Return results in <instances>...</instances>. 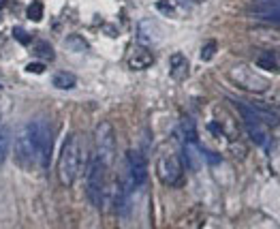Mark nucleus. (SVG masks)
I'll use <instances>...</instances> for the list:
<instances>
[{"mask_svg": "<svg viewBox=\"0 0 280 229\" xmlns=\"http://www.w3.org/2000/svg\"><path fill=\"white\" fill-rule=\"evenodd\" d=\"M157 9H159L163 15H167V17L175 15V7H173L171 0H159V3H157Z\"/></svg>", "mask_w": 280, "mask_h": 229, "instance_id": "4be33fe9", "label": "nucleus"}, {"mask_svg": "<svg viewBox=\"0 0 280 229\" xmlns=\"http://www.w3.org/2000/svg\"><path fill=\"white\" fill-rule=\"evenodd\" d=\"M28 129L33 133L35 150H37V163L43 169L49 167L51 161V148H54V135H51V124L45 118H37L28 122Z\"/></svg>", "mask_w": 280, "mask_h": 229, "instance_id": "20e7f679", "label": "nucleus"}, {"mask_svg": "<svg viewBox=\"0 0 280 229\" xmlns=\"http://www.w3.org/2000/svg\"><path fill=\"white\" fill-rule=\"evenodd\" d=\"M35 54L39 56V58H43V60H54L56 58V51H54V47H51V43L49 41H35Z\"/></svg>", "mask_w": 280, "mask_h": 229, "instance_id": "f3484780", "label": "nucleus"}, {"mask_svg": "<svg viewBox=\"0 0 280 229\" xmlns=\"http://www.w3.org/2000/svg\"><path fill=\"white\" fill-rule=\"evenodd\" d=\"M237 109H240L242 113V120L246 124V129H248V135H251V139L259 146H267L269 137H267V131H265V124L259 120L257 116V111L251 107V105H244V103H235Z\"/></svg>", "mask_w": 280, "mask_h": 229, "instance_id": "1a4fd4ad", "label": "nucleus"}, {"mask_svg": "<svg viewBox=\"0 0 280 229\" xmlns=\"http://www.w3.org/2000/svg\"><path fill=\"white\" fill-rule=\"evenodd\" d=\"M227 77H229L231 84H235L237 88H242L246 92H253V95H261V92L269 90L267 77L246 65H233L227 71Z\"/></svg>", "mask_w": 280, "mask_h": 229, "instance_id": "423d86ee", "label": "nucleus"}, {"mask_svg": "<svg viewBox=\"0 0 280 229\" xmlns=\"http://www.w3.org/2000/svg\"><path fill=\"white\" fill-rule=\"evenodd\" d=\"M15 163L22 169H30L37 163V150H35V139L30 133L28 124L19 131L17 139H15Z\"/></svg>", "mask_w": 280, "mask_h": 229, "instance_id": "6e6552de", "label": "nucleus"}, {"mask_svg": "<svg viewBox=\"0 0 280 229\" xmlns=\"http://www.w3.org/2000/svg\"><path fill=\"white\" fill-rule=\"evenodd\" d=\"M157 176L163 184L178 186L184 180V159L178 146H163L157 157Z\"/></svg>", "mask_w": 280, "mask_h": 229, "instance_id": "f03ea898", "label": "nucleus"}, {"mask_svg": "<svg viewBox=\"0 0 280 229\" xmlns=\"http://www.w3.org/2000/svg\"><path fill=\"white\" fill-rule=\"evenodd\" d=\"M51 84H54L56 88H60V90H71V88H75L77 77L69 71H58L56 75L51 77Z\"/></svg>", "mask_w": 280, "mask_h": 229, "instance_id": "dca6fc26", "label": "nucleus"}, {"mask_svg": "<svg viewBox=\"0 0 280 229\" xmlns=\"http://www.w3.org/2000/svg\"><path fill=\"white\" fill-rule=\"evenodd\" d=\"M107 165L103 163L97 154L90 157L88 163V180H86V193L92 206L101 208L105 204V195H107Z\"/></svg>", "mask_w": 280, "mask_h": 229, "instance_id": "7ed1b4c3", "label": "nucleus"}, {"mask_svg": "<svg viewBox=\"0 0 280 229\" xmlns=\"http://www.w3.org/2000/svg\"><path fill=\"white\" fill-rule=\"evenodd\" d=\"M216 54V41H210V43H205L203 49H201V58L203 60H212Z\"/></svg>", "mask_w": 280, "mask_h": 229, "instance_id": "5701e85b", "label": "nucleus"}, {"mask_svg": "<svg viewBox=\"0 0 280 229\" xmlns=\"http://www.w3.org/2000/svg\"><path fill=\"white\" fill-rule=\"evenodd\" d=\"M65 43H67V49H73V51H86L88 49V41L77 37V35H71Z\"/></svg>", "mask_w": 280, "mask_h": 229, "instance_id": "aec40b11", "label": "nucleus"}, {"mask_svg": "<svg viewBox=\"0 0 280 229\" xmlns=\"http://www.w3.org/2000/svg\"><path fill=\"white\" fill-rule=\"evenodd\" d=\"M251 11L259 19H265L269 24L280 26V0H261V3L255 5Z\"/></svg>", "mask_w": 280, "mask_h": 229, "instance_id": "9b49d317", "label": "nucleus"}, {"mask_svg": "<svg viewBox=\"0 0 280 229\" xmlns=\"http://www.w3.org/2000/svg\"><path fill=\"white\" fill-rule=\"evenodd\" d=\"M255 39L263 49H278L280 47V30L276 28H255Z\"/></svg>", "mask_w": 280, "mask_h": 229, "instance_id": "f8f14e48", "label": "nucleus"}, {"mask_svg": "<svg viewBox=\"0 0 280 229\" xmlns=\"http://www.w3.org/2000/svg\"><path fill=\"white\" fill-rule=\"evenodd\" d=\"M129 65L131 69H148L150 65H154V54H152V49L150 47H143V45H137L133 51V56L129 58Z\"/></svg>", "mask_w": 280, "mask_h": 229, "instance_id": "2eb2a0df", "label": "nucleus"}, {"mask_svg": "<svg viewBox=\"0 0 280 229\" xmlns=\"http://www.w3.org/2000/svg\"><path fill=\"white\" fill-rule=\"evenodd\" d=\"M148 180V161L146 154L137 148H131L127 152V176L122 180H118L129 193H133L135 189H141Z\"/></svg>", "mask_w": 280, "mask_h": 229, "instance_id": "39448f33", "label": "nucleus"}, {"mask_svg": "<svg viewBox=\"0 0 280 229\" xmlns=\"http://www.w3.org/2000/svg\"><path fill=\"white\" fill-rule=\"evenodd\" d=\"M137 41L143 47H154L163 41V28L154 19H141L137 24Z\"/></svg>", "mask_w": 280, "mask_h": 229, "instance_id": "9d476101", "label": "nucleus"}, {"mask_svg": "<svg viewBox=\"0 0 280 229\" xmlns=\"http://www.w3.org/2000/svg\"><path fill=\"white\" fill-rule=\"evenodd\" d=\"M189 73H191V65H189V60H186L184 54H173L169 58V75H171V79L184 81L186 77H189Z\"/></svg>", "mask_w": 280, "mask_h": 229, "instance_id": "ddd939ff", "label": "nucleus"}, {"mask_svg": "<svg viewBox=\"0 0 280 229\" xmlns=\"http://www.w3.org/2000/svg\"><path fill=\"white\" fill-rule=\"evenodd\" d=\"M257 67L280 73V49H261L257 56Z\"/></svg>", "mask_w": 280, "mask_h": 229, "instance_id": "4468645a", "label": "nucleus"}, {"mask_svg": "<svg viewBox=\"0 0 280 229\" xmlns=\"http://www.w3.org/2000/svg\"><path fill=\"white\" fill-rule=\"evenodd\" d=\"M9 141H11V135H9V129L0 124V165L7 161L9 154Z\"/></svg>", "mask_w": 280, "mask_h": 229, "instance_id": "a211bd4d", "label": "nucleus"}, {"mask_svg": "<svg viewBox=\"0 0 280 229\" xmlns=\"http://www.w3.org/2000/svg\"><path fill=\"white\" fill-rule=\"evenodd\" d=\"M5 5H7V0H0V9H3Z\"/></svg>", "mask_w": 280, "mask_h": 229, "instance_id": "393cba45", "label": "nucleus"}, {"mask_svg": "<svg viewBox=\"0 0 280 229\" xmlns=\"http://www.w3.org/2000/svg\"><path fill=\"white\" fill-rule=\"evenodd\" d=\"M26 71L28 73H37V75H39V73H45V65H43V62H30V65L26 67Z\"/></svg>", "mask_w": 280, "mask_h": 229, "instance_id": "b1692460", "label": "nucleus"}, {"mask_svg": "<svg viewBox=\"0 0 280 229\" xmlns=\"http://www.w3.org/2000/svg\"><path fill=\"white\" fill-rule=\"evenodd\" d=\"M95 154L111 167L113 159H116V129L109 120H103L95 129Z\"/></svg>", "mask_w": 280, "mask_h": 229, "instance_id": "0eeeda50", "label": "nucleus"}, {"mask_svg": "<svg viewBox=\"0 0 280 229\" xmlns=\"http://www.w3.org/2000/svg\"><path fill=\"white\" fill-rule=\"evenodd\" d=\"M90 163V152H88V144L84 141V135L79 131H73L65 139V146L60 150L58 157V180L60 184L71 186L79 176L84 165Z\"/></svg>", "mask_w": 280, "mask_h": 229, "instance_id": "f257e3e1", "label": "nucleus"}, {"mask_svg": "<svg viewBox=\"0 0 280 229\" xmlns=\"http://www.w3.org/2000/svg\"><path fill=\"white\" fill-rule=\"evenodd\" d=\"M26 15H28L30 22H41V19H43V3H41V0L30 3L26 9Z\"/></svg>", "mask_w": 280, "mask_h": 229, "instance_id": "6ab92c4d", "label": "nucleus"}, {"mask_svg": "<svg viewBox=\"0 0 280 229\" xmlns=\"http://www.w3.org/2000/svg\"><path fill=\"white\" fill-rule=\"evenodd\" d=\"M13 37H15V41H19L22 45H30V43H33V37H30V33H28V30H24L22 26H15V28H13Z\"/></svg>", "mask_w": 280, "mask_h": 229, "instance_id": "412c9836", "label": "nucleus"}]
</instances>
